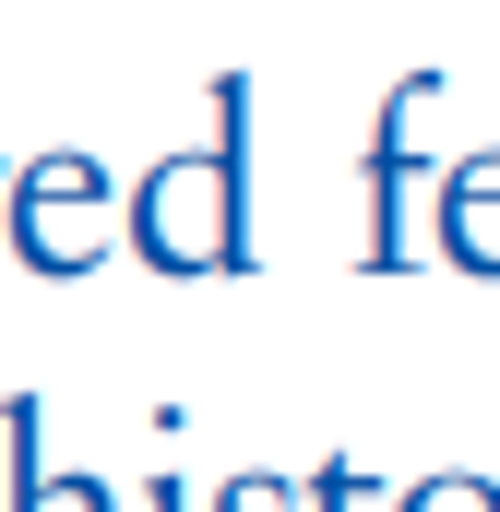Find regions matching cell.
<instances>
[{
    "label": "cell",
    "mask_w": 500,
    "mask_h": 512,
    "mask_svg": "<svg viewBox=\"0 0 500 512\" xmlns=\"http://www.w3.org/2000/svg\"><path fill=\"white\" fill-rule=\"evenodd\" d=\"M239 108H250V84L227 72L215 84V143L203 155H167L143 191H131V239H143V262H167V274H191V262H250V227H239V155H250V131H239Z\"/></svg>",
    "instance_id": "6da1fadb"
},
{
    "label": "cell",
    "mask_w": 500,
    "mask_h": 512,
    "mask_svg": "<svg viewBox=\"0 0 500 512\" xmlns=\"http://www.w3.org/2000/svg\"><path fill=\"white\" fill-rule=\"evenodd\" d=\"M405 512H500V489H465V477H441V489H417Z\"/></svg>",
    "instance_id": "7a4b0ae2"
}]
</instances>
